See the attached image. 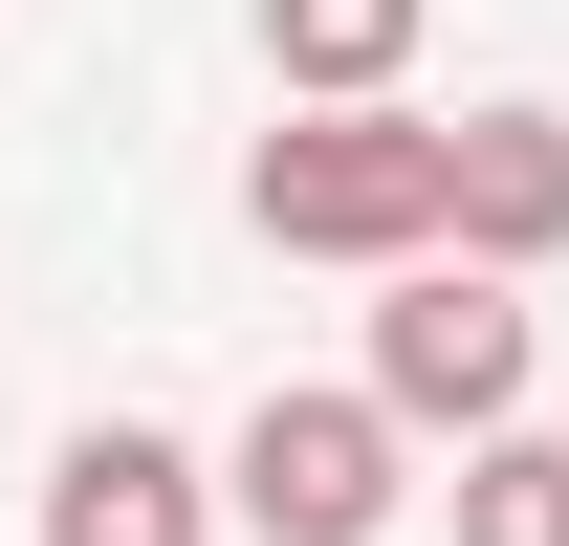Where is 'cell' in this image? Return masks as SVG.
Masks as SVG:
<instances>
[{
    "label": "cell",
    "mask_w": 569,
    "mask_h": 546,
    "mask_svg": "<svg viewBox=\"0 0 569 546\" xmlns=\"http://www.w3.org/2000/svg\"><path fill=\"white\" fill-rule=\"evenodd\" d=\"M241 219L263 263H351V284H417L460 241V110H284L241 153Z\"/></svg>",
    "instance_id": "6da1fadb"
},
{
    "label": "cell",
    "mask_w": 569,
    "mask_h": 546,
    "mask_svg": "<svg viewBox=\"0 0 569 546\" xmlns=\"http://www.w3.org/2000/svg\"><path fill=\"white\" fill-rule=\"evenodd\" d=\"M219 525L241 546H395L417 525V437L372 415V372H307L219 437Z\"/></svg>",
    "instance_id": "7a4b0ae2"
},
{
    "label": "cell",
    "mask_w": 569,
    "mask_h": 546,
    "mask_svg": "<svg viewBox=\"0 0 569 546\" xmlns=\"http://www.w3.org/2000/svg\"><path fill=\"white\" fill-rule=\"evenodd\" d=\"M526 372H548V306L482 263H417V284H372V415L395 437H526Z\"/></svg>",
    "instance_id": "3957f363"
},
{
    "label": "cell",
    "mask_w": 569,
    "mask_h": 546,
    "mask_svg": "<svg viewBox=\"0 0 569 546\" xmlns=\"http://www.w3.org/2000/svg\"><path fill=\"white\" fill-rule=\"evenodd\" d=\"M438 263H482V284H548L569 263V110H460V241Z\"/></svg>",
    "instance_id": "277c9868"
},
{
    "label": "cell",
    "mask_w": 569,
    "mask_h": 546,
    "mask_svg": "<svg viewBox=\"0 0 569 546\" xmlns=\"http://www.w3.org/2000/svg\"><path fill=\"white\" fill-rule=\"evenodd\" d=\"M198 525H219V459L153 437V415H88L44 459V546H198Z\"/></svg>",
    "instance_id": "5b68a950"
},
{
    "label": "cell",
    "mask_w": 569,
    "mask_h": 546,
    "mask_svg": "<svg viewBox=\"0 0 569 546\" xmlns=\"http://www.w3.org/2000/svg\"><path fill=\"white\" fill-rule=\"evenodd\" d=\"M417 22L438 0H263V88L284 110H417Z\"/></svg>",
    "instance_id": "8992f818"
},
{
    "label": "cell",
    "mask_w": 569,
    "mask_h": 546,
    "mask_svg": "<svg viewBox=\"0 0 569 546\" xmlns=\"http://www.w3.org/2000/svg\"><path fill=\"white\" fill-rule=\"evenodd\" d=\"M438 525H460V546H569V437H548V415L482 437V459L438 481Z\"/></svg>",
    "instance_id": "52a82bcc"
}]
</instances>
